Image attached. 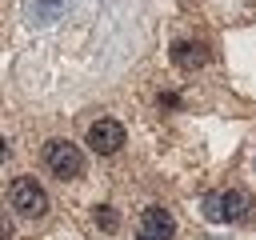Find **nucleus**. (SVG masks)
Masks as SVG:
<instances>
[{"label": "nucleus", "mask_w": 256, "mask_h": 240, "mask_svg": "<svg viewBox=\"0 0 256 240\" xmlns=\"http://www.w3.org/2000/svg\"><path fill=\"white\" fill-rule=\"evenodd\" d=\"M4 152H8V144H4V136H0V160H4Z\"/></svg>", "instance_id": "nucleus-10"}, {"label": "nucleus", "mask_w": 256, "mask_h": 240, "mask_svg": "<svg viewBox=\"0 0 256 240\" xmlns=\"http://www.w3.org/2000/svg\"><path fill=\"white\" fill-rule=\"evenodd\" d=\"M140 240H148V236H140Z\"/></svg>", "instance_id": "nucleus-11"}, {"label": "nucleus", "mask_w": 256, "mask_h": 240, "mask_svg": "<svg viewBox=\"0 0 256 240\" xmlns=\"http://www.w3.org/2000/svg\"><path fill=\"white\" fill-rule=\"evenodd\" d=\"M120 144H124V124L120 120H96L88 128V148L96 156H112V152H120Z\"/></svg>", "instance_id": "nucleus-3"}, {"label": "nucleus", "mask_w": 256, "mask_h": 240, "mask_svg": "<svg viewBox=\"0 0 256 240\" xmlns=\"http://www.w3.org/2000/svg\"><path fill=\"white\" fill-rule=\"evenodd\" d=\"M8 204H12L20 216L36 220V216H44V212H48V192H44L32 176H16V180H12V188H8Z\"/></svg>", "instance_id": "nucleus-2"}, {"label": "nucleus", "mask_w": 256, "mask_h": 240, "mask_svg": "<svg viewBox=\"0 0 256 240\" xmlns=\"http://www.w3.org/2000/svg\"><path fill=\"white\" fill-rule=\"evenodd\" d=\"M204 216H208L212 224H220V192H208V196H204Z\"/></svg>", "instance_id": "nucleus-8"}, {"label": "nucleus", "mask_w": 256, "mask_h": 240, "mask_svg": "<svg viewBox=\"0 0 256 240\" xmlns=\"http://www.w3.org/2000/svg\"><path fill=\"white\" fill-rule=\"evenodd\" d=\"M44 164H48L52 176L76 180V176L84 172V152H80L76 144H68V140H48V144H44Z\"/></svg>", "instance_id": "nucleus-1"}, {"label": "nucleus", "mask_w": 256, "mask_h": 240, "mask_svg": "<svg viewBox=\"0 0 256 240\" xmlns=\"http://www.w3.org/2000/svg\"><path fill=\"white\" fill-rule=\"evenodd\" d=\"M172 60H176L180 68H200V64L208 60V52H204V44H188V40H180V44L172 48Z\"/></svg>", "instance_id": "nucleus-6"}, {"label": "nucleus", "mask_w": 256, "mask_h": 240, "mask_svg": "<svg viewBox=\"0 0 256 240\" xmlns=\"http://www.w3.org/2000/svg\"><path fill=\"white\" fill-rule=\"evenodd\" d=\"M0 240H12V220L0 212Z\"/></svg>", "instance_id": "nucleus-9"}, {"label": "nucleus", "mask_w": 256, "mask_h": 240, "mask_svg": "<svg viewBox=\"0 0 256 240\" xmlns=\"http://www.w3.org/2000/svg\"><path fill=\"white\" fill-rule=\"evenodd\" d=\"M248 208H252L248 192H240V188H228V192H220V224L244 220V216H248Z\"/></svg>", "instance_id": "nucleus-5"}, {"label": "nucleus", "mask_w": 256, "mask_h": 240, "mask_svg": "<svg viewBox=\"0 0 256 240\" xmlns=\"http://www.w3.org/2000/svg\"><path fill=\"white\" fill-rule=\"evenodd\" d=\"M92 216H96V224H100L104 232H116V228H120V216H116L108 204H96V212H92Z\"/></svg>", "instance_id": "nucleus-7"}, {"label": "nucleus", "mask_w": 256, "mask_h": 240, "mask_svg": "<svg viewBox=\"0 0 256 240\" xmlns=\"http://www.w3.org/2000/svg\"><path fill=\"white\" fill-rule=\"evenodd\" d=\"M172 232H176V220H172L168 208L152 204V208L140 212V236H148V240H168Z\"/></svg>", "instance_id": "nucleus-4"}]
</instances>
